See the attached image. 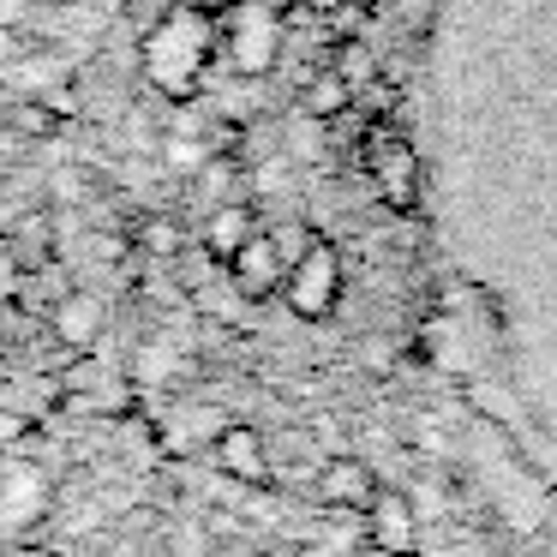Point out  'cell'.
<instances>
[{"label":"cell","mask_w":557,"mask_h":557,"mask_svg":"<svg viewBox=\"0 0 557 557\" xmlns=\"http://www.w3.org/2000/svg\"><path fill=\"white\" fill-rule=\"evenodd\" d=\"M42 240H49V222L30 216L25 228H18V258H25V264H42V258H49V246H42Z\"/></svg>","instance_id":"obj_17"},{"label":"cell","mask_w":557,"mask_h":557,"mask_svg":"<svg viewBox=\"0 0 557 557\" xmlns=\"http://www.w3.org/2000/svg\"><path fill=\"white\" fill-rule=\"evenodd\" d=\"M336 73L348 78V85H360V78H372V54H366V42H342V54H336Z\"/></svg>","instance_id":"obj_16"},{"label":"cell","mask_w":557,"mask_h":557,"mask_svg":"<svg viewBox=\"0 0 557 557\" xmlns=\"http://www.w3.org/2000/svg\"><path fill=\"white\" fill-rule=\"evenodd\" d=\"M216 49H228L234 73L246 78L270 73L282 49V13H270L264 0H234L228 13H216Z\"/></svg>","instance_id":"obj_2"},{"label":"cell","mask_w":557,"mask_h":557,"mask_svg":"<svg viewBox=\"0 0 557 557\" xmlns=\"http://www.w3.org/2000/svg\"><path fill=\"white\" fill-rule=\"evenodd\" d=\"M282 300L294 318H330L342 300V258L330 240H312L282 276Z\"/></svg>","instance_id":"obj_3"},{"label":"cell","mask_w":557,"mask_h":557,"mask_svg":"<svg viewBox=\"0 0 557 557\" xmlns=\"http://www.w3.org/2000/svg\"><path fill=\"white\" fill-rule=\"evenodd\" d=\"M169 557H216V540H210L198 521H174L169 528Z\"/></svg>","instance_id":"obj_15"},{"label":"cell","mask_w":557,"mask_h":557,"mask_svg":"<svg viewBox=\"0 0 557 557\" xmlns=\"http://www.w3.org/2000/svg\"><path fill=\"white\" fill-rule=\"evenodd\" d=\"M318 497H324L330 509H366L377 497V473L366 456H330L324 468H318Z\"/></svg>","instance_id":"obj_7"},{"label":"cell","mask_w":557,"mask_h":557,"mask_svg":"<svg viewBox=\"0 0 557 557\" xmlns=\"http://www.w3.org/2000/svg\"><path fill=\"white\" fill-rule=\"evenodd\" d=\"M169 372H181V348H174V342H150L145 354H138V384H162V377Z\"/></svg>","instance_id":"obj_14"},{"label":"cell","mask_w":557,"mask_h":557,"mask_svg":"<svg viewBox=\"0 0 557 557\" xmlns=\"http://www.w3.org/2000/svg\"><path fill=\"white\" fill-rule=\"evenodd\" d=\"M282 276H288V264H282L276 240H270L264 228H258L252 240H246L240 252L228 258V288H240V300H264V294H282Z\"/></svg>","instance_id":"obj_5"},{"label":"cell","mask_w":557,"mask_h":557,"mask_svg":"<svg viewBox=\"0 0 557 557\" xmlns=\"http://www.w3.org/2000/svg\"><path fill=\"white\" fill-rule=\"evenodd\" d=\"M252 234H258V216H252V205H216V210L205 216V252L228 264V258L240 252L246 240H252Z\"/></svg>","instance_id":"obj_10"},{"label":"cell","mask_w":557,"mask_h":557,"mask_svg":"<svg viewBox=\"0 0 557 557\" xmlns=\"http://www.w3.org/2000/svg\"><path fill=\"white\" fill-rule=\"evenodd\" d=\"M42 509H49V480H42L30 461H0V521H13V528H25V521H37Z\"/></svg>","instance_id":"obj_8"},{"label":"cell","mask_w":557,"mask_h":557,"mask_svg":"<svg viewBox=\"0 0 557 557\" xmlns=\"http://www.w3.org/2000/svg\"><path fill=\"white\" fill-rule=\"evenodd\" d=\"M49 330L73 354H90V348H97V336H102V300H97V294H85V288H66L61 300H54V312H49Z\"/></svg>","instance_id":"obj_9"},{"label":"cell","mask_w":557,"mask_h":557,"mask_svg":"<svg viewBox=\"0 0 557 557\" xmlns=\"http://www.w3.org/2000/svg\"><path fill=\"white\" fill-rule=\"evenodd\" d=\"M348 109H354V85L336 73V66H324V73L306 78V90H300V114H306V121L324 126V121H342Z\"/></svg>","instance_id":"obj_12"},{"label":"cell","mask_w":557,"mask_h":557,"mask_svg":"<svg viewBox=\"0 0 557 557\" xmlns=\"http://www.w3.org/2000/svg\"><path fill=\"white\" fill-rule=\"evenodd\" d=\"M270 240H276V252H282V264H294V258L306 252V246L318 240L312 228H300V222H288V228H270Z\"/></svg>","instance_id":"obj_18"},{"label":"cell","mask_w":557,"mask_h":557,"mask_svg":"<svg viewBox=\"0 0 557 557\" xmlns=\"http://www.w3.org/2000/svg\"><path fill=\"white\" fill-rule=\"evenodd\" d=\"M216 468L228 473V480H240V485H270V444H264V432L246 425V420H228L216 432Z\"/></svg>","instance_id":"obj_6"},{"label":"cell","mask_w":557,"mask_h":557,"mask_svg":"<svg viewBox=\"0 0 557 557\" xmlns=\"http://www.w3.org/2000/svg\"><path fill=\"white\" fill-rule=\"evenodd\" d=\"M210 54H216V13H205L198 0H174L145 37V78L181 102L205 78Z\"/></svg>","instance_id":"obj_1"},{"label":"cell","mask_w":557,"mask_h":557,"mask_svg":"<svg viewBox=\"0 0 557 557\" xmlns=\"http://www.w3.org/2000/svg\"><path fill=\"white\" fill-rule=\"evenodd\" d=\"M145 246H150V252H157V258H169L174 252V246H181V228H174V222H145Z\"/></svg>","instance_id":"obj_19"},{"label":"cell","mask_w":557,"mask_h":557,"mask_svg":"<svg viewBox=\"0 0 557 557\" xmlns=\"http://www.w3.org/2000/svg\"><path fill=\"white\" fill-rule=\"evenodd\" d=\"M360 516H366V545H372L377 557H413L420 552V509H413L408 492L377 485V497Z\"/></svg>","instance_id":"obj_4"},{"label":"cell","mask_w":557,"mask_h":557,"mask_svg":"<svg viewBox=\"0 0 557 557\" xmlns=\"http://www.w3.org/2000/svg\"><path fill=\"white\" fill-rule=\"evenodd\" d=\"M162 162H169V169H181V174H198L210 162V145L198 133H169V138H162Z\"/></svg>","instance_id":"obj_13"},{"label":"cell","mask_w":557,"mask_h":557,"mask_svg":"<svg viewBox=\"0 0 557 557\" xmlns=\"http://www.w3.org/2000/svg\"><path fill=\"white\" fill-rule=\"evenodd\" d=\"M25 413H13V408H0V461H7V456H13V444H18V437H25Z\"/></svg>","instance_id":"obj_20"},{"label":"cell","mask_w":557,"mask_h":557,"mask_svg":"<svg viewBox=\"0 0 557 557\" xmlns=\"http://www.w3.org/2000/svg\"><path fill=\"white\" fill-rule=\"evenodd\" d=\"M198 7H205V13H228L234 0H198Z\"/></svg>","instance_id":"obj_21"},{"label":"cell","mask_w":557,"mask_h":557,"mask_svg":"<svg viewBox=\"0 0 557 557\" xmlns=\"http://www.w3.org/2000/svg\"><path fill=\"white\" fill-rule=\"evenodd\" d=\"M372 174H377V186H384L389 205H401V210L413 205V181H420V169H413V150H408V145H396V138H377Z\"/></svg>","instance_id":"obj_11"}]
</instances>
